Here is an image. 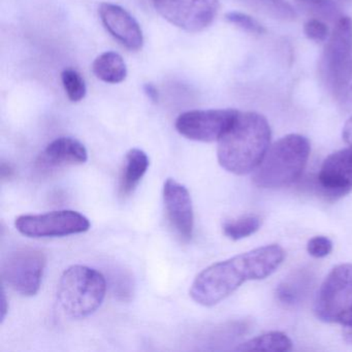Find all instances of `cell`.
I'll return each instance as SVG.
<instances>
[{
  "mask_svg": "<svg viewBox=\"0 0 352 352\" xmlns=\"http://www.w3.org/2000/svg\"><path fill=\"white\" fill-rule=\"evenodd\" d=\"M284 257L283 248L272 244L214 263L197 276L189 294L201 306H215L244 282L271 276L280 267Z\"/></svg>",
  "mask_w": 352,
  "mask_h": 352,
  "instance_id": "obj_1",
  "label": "cell"
},
{
  "mask_svg": "<svg viewBox=\"0 0 352 352\" xmlns=\"http://www.w3.org/2000/svg\"><path fill=\"white\" fill-rule=\"evenodd\" d=\"M271 127L263 115L239 112L236 120L218 143L220 166L234 175L254 172L267 154Z\"/></svg>",
  "mask_w": 352,
  "mask_h": 352,
  "instance_id": "obj_2",
  "label": "cell"
},
{
  "mask_svg": "<svg viewBox=\"0 0 352 352\" xmlns=\"http://www.w3.org/2000/svg\"><path fill=\"white\" fill-rule=\"evenodd\" d=\"M310 142L300 135H288L267 150L253 174V183L261 188L287 186L300 179L310 155Z\"/></svg>",
  "mask_w": 352,
  "mask_h": 352,
  "instance_id": "obj_3",
  "label": "cell"
},
{
  "mask_svg": "<svg viewBox=\"0 0 352 352\" xmlns=\"http://www.w3.org/2000/svg\"><path fill=\"white\" fill-rule=\"evenodd\" d=\"M107 287L106 278L100 272L86 265H72L61 276L57 298L67 316L85 318L100 308Z\"/></svg>",
  "mask_w": 352,
  "mask_h": 352,
  "instance_id": "obj_4",
  "label": "cell"
},
{
  "mask_svg": "<svg viewBox=\"0 0 352 352\" xmlns=\"http://www.w3.org/2000/svg\"><path fill=\"white\" fill-rule=\"evenodd\" d=\"M323 85L336 98L344 96L352 81V19L342 17L335 24L319 63Z\"/></svg>",
  "mask_w": 352,
  "mask_h": 352,
  "instance_id": "obj_5",
  "label": "cell"
},
{
  "mask_svg": "<svg viewBox=\"0 0 352 352\" xmlns=\"http://www.w3.org/2000/svg\"><path fill=\"white\" fill-rule=\"evenodd\" d=\"M352 310V263L331 270L319 288L315 316L323 322H339Z\"/></svg>",
  "mask_w": 352,
  "mask_h": 352,
  "instance_id": "obj_6",
  "label": "cell"
},
{
  "mask_svg": "<svg viewBox=\"0 0 352 352\" xmlns=\"http://www.w3.org/2000/svg\"><path fill=\"white\" fill-rule=\"evenodd\" d=\"M46 263V255L38 249H16L6 256L1 276L14 292L34 296L40 290Z\"/></svg>",
  "mask_w": 352,
  "mask_h": 352,
  "instance_id": "obj_7",
  "label": "cell"
},
{
  "mask_svg": "<svg viewBox=\"0 0 352 352\" xmlns=\"http://www.w3.org/2000/svg\"><path fill=\"white\" fill-rule=\"evenodd\" d=\"M18 232L30 238H53L83 234L90 221L83 214L73 210H60L36 215H22L16 219Z\"/></svg>",
  "mask_w": 352,
  "mask_h": 352,
  "instance_id": "obj_8",
  "label": "cell"
},
{
  "mask_svg": "<svg viewBox=\"0 0 352 352\" xmlns=\"http://www.w3.org/2000/svg\"><path fill=\"white\" fill-rule=\"evenodd\" d=\"M154 8L173 25L191 34L209 28L219 12V0H153Z\"/></svg>",
  "mask_w": 352,
  "mask_h": 352,
  "instance_id": "obj_9",
  "label": "cell"
},
{
  "mask_svg": "<svg viewBox=\"0 0 352 352\" xmlns=\"http://www.w3.org/2000/svg\"><path fill=\"white\" fill-rule=\"evenodd\" d=\"M234 110H195L183 113L177 118V131L191 141H219L238 116Z\"/></svg>",
  "mask_w": 352,
  "mask_h": 352,
  "instance_id": "obj_10",
  "label": "cell"
},
{
  "mask_svg": "<svg viewBox=\"0 0 352 352\" xmlns=\"http://www.w3.org/2000/svg\"><path fill=\"white\" fill-rule=\"evenodd\" d=\"M312 187L329 201L341 199L352 190V146L324 160Z\"/></svg>",
  "mask_w": 352,
  "mask_h": 352,
  "instance_id": "obj_11",
  "label": "cell"
},
{
  "mask_svg": "<svg viewBox=\"0 0 352 352\" xmlns=\"http://www.w3.org/2000/svg\"><path fill=\"white\" fill-rule=\"evenodd\" d=\"M164 201L170 228L182 242H189L193 236L195 215L188 189L174 179H168L164 186Z\"/></svg>",
  "mask_w": 352,
  "mask_h": 352,
  "instance_id": "obj_12",
  "label": "cell"
},
{
  "mask_svg": "<svg viewBox=\"0 0 352 352\" xmlns=\"http://www.w3.org/2000/svg\"><path fill=\"white\" fill-rule=\"evenodd\" d=\"M100 20L106 30L131 51L141 50L144 45L143 32L137 20L123 8L102 3L98 8Z\"/></svg>",
  "mask_w": 352,
  "mask_h": 352,
  "instance_id": "obj_13",
  "label": "cell"
},
{
  "mask_svg": "<svg viewBox=\"0 0 352 352\" xmlns=\"http://www.w3.org/2000/svg\"><path fill=\"white\" fill-rule=\"evenodd\" d=\"M87 160V149L81 142L73 138L63 137L47 146L38 158V164L41 168H55L83 164Z\"/></svg>",
  "mask_w": 352,
  "mask_h": 352,
  "instance_id": "obj_14",
  "label": "cell"
},
{
  "mask_svg": "<svg viewBox=\"0 0 352 352\" xmlns=\"http://www.w3.org/2000/svg\"><path fill=\"white\" fill-rule=\"evenodd\" d=\"M149 164V157L143 150L133 148L127 152L119 183L121 197L126 199L135 192L138 185L145 176Z\"/></svg>",
  "mask_w": 352,
  "mask_h": 352,
  "instance_id": "obj_15",
  "label": "cell"
},
{
  "mask_svg": "<svg viewBox=\"0 0 352 352\" xmlns=\"http://www.w3.org/2000/svg\"><path fill=\"white\" fill-rule=\"evenodd\" d=\"M92 71L98 79L108 84L121 83L127 76L124 59L118 53L111 51L102 53L94 60Z\"/></svg>",
  "mask_w": 352,
  "mask_h": 352,
  "instance_id": "obj_16",
  "label": "cell"
},
{
  "mask_svg": "<svg viewBox=\"0 0 352 352\" xmlns=\"http://www.w3.org/2000/svg\"><path fill=\"white\" fill-rule=\"evenodd\" d=\"M292 342L281 331H271L248 340L236 348V351H289Z\"/></svg>",
  "mask_w": 352,
  "mask_h": 352,
  "instance_id": "obj_17",
  "label": "cell"
},
{
  "mask_svg": "<svg viewBox=\"0 0 352 352\" xmlns=\"http://www.w3.org/2000/svg\"><path fill=\"white\" fill-rule=\"evenodd\" d=\"M257 13L281 21H294L296 12L286 0H236Z\"/></svg>",
  "mask_w": 352,
  "mask_h": 352,
  "instance_id": "obj_18",
  "label": "cell"
},
{
  "mask_svg": "<svg viewBox=\"0 0 352 352\" xmlns=\"http://www.w3.org/2000/svg\"><path fill=\"white\" fill-rule=\"evenodd\" d=\"M296 7L314 19L327 23H337L343 16L333 0H294Z\"/></svg>",
  "mask_w": 352,
  "mask_h": 352,
  "instance_id": "obj_19",
  "label": "cell"
},
{
  "mask_svg": "<svg viewBox=\"0 0 352 352\" xmlns=\"http://www.w3.org/2000/svg\"><path fill=\"white\" fill-rule=\"evenodd\" d=\"M261 226V220L258 216L246 215L238 219L226 221L223 224V232L228 238L238 241L254 234Z\"/></svg>",
  "mask_w": 352,
  "mask_h": 352,
  "instance_id": "obj_20",
  "label": "cell"
},
{
  "mask_svg": "<svg viewBox=\"0 0 352 352\" xmlns=\"http://www.w3.org/2000/svg\"><path fill=\"white\" fill-rule=\"evenodd\" d=\"M308 287V281L305 278L300 275L294 276L280 284L277 289L278 300L282 304L294 306L302 300Z\"/></svg>",
  "mask_w": 352,
  "mask_h": 352,
  "instance_id": "obj_21",
  "label": "cell"
},
{
  "mask_svg": "<svg viewBox=\"0 0 352 352\" xmlns=\"http://www.w3.org/2000/svg\"><path fill=\"white\" fill-rule=\"evenodd\" d=\"M63 87L67 98L73 102H79L84 100L87 94L85 81L75 69H65L61 74Z\"/></svg>",
  "mask_w": 352,
  "mask_h": 352,
  "instance_id": "obj_22",
  "label": "cell"
},
{
  "mask_svg": "<svg viewBox=\"0 0 352 352\" xmlns=\"http://www.w3.org/2000/svg\"><path fill=\"white\" fill-rule=\"evenodd\" d=\"M226 19L230 23L234 24V25L238 26L244 32H249V34H263L265 32V28L258 21L253 19L250 16L246 15V14L232 12V13L226 14Z\"/></svg>",
  "mask_w": 352,
  "mask_h": 352,
  "instance_id": "obj_23",
  "label": "cell"
},
{
  "mask_svg": "<svg viewBox=\"0 0 352 352\" xmlns=\"http://www.w3.org/2000/svg\"><path fill=\"white\" fill-rule=\"evenodd\" d=\"M304 32L309 40L314 42H324L329 38V28L325 22L318 19H311L305 24Z\"/></svg>",
  "mask_w": 352,
  "mask_h": 352,
  "instance_id": "obj_24",
  "label": "cell"
},
{
  "mask_svg": "<svg viewBox=\"0 0 352 352\" xmlns=\"http://www.w3.org/2000/svg\"><path fill=\"white\" fill-rule=\"evenodd\" d=\"M309 254L316 258L327 256L333 250V243L327 236H317L311 239L307 245Z\"/></svg>",
  "mask_w": 352,
  "mask_h": 352,
  "instance_id": "obj_25",
  "label": "cell"
},
{
  "mask_svg": "<svg viewBox=\"0 0 352 352\" xmlns=\"http://www.w3.org/2000/svg\"><path fill=\"white\" fill-rule=\"evenodd\" d=\"M113 289L115 294L121 300H129L133 294V283H131V276H127L123 272L113 275Z\"/></svg>",
  "mask_w": 352,
  "mask_h": 352,
  "instance_id": "obj_26",
  "label": "cell"
},
{
  "mask_svg": "<svg viewBox=\"0 0 352 352\" xmlns=\"http://www.w3.org/2000/svg\"><path fill=\"white\" fill-rule=\"evenodd\" d=\"M343 327V336L346 342L352 344V310L340 321Z\"/></svg>",
  "mask_w": 352,
  "mask_h": 352,
  "instance_id": "obj_27",
  "label": "cell"
},
{
  "mask_svg": "<svg viewBox=\"0 0 352 352\" xmlns=\"http://www.w3.org/2000/svg\"><path fill=\"white\" fill-rule=\"evenodd\" d=\"M143 88L144 92H145L146 96H148L149 100H151L153 102H158L160 94H158V90L156 89L155 86L152 85V84H145Z\"/></svg>",
  "mask_w": 352,
  "mask_h": 352,
  "instance_id": "obj_28",
  "label": "cell"
},
{
  "mask_svg": "<svg viewBox=\"0 0 352 352\" xmlns=\"http://www.w3.org/2000/svg\"><path fill=\"white\" fill-rule=\"evenodd\" d=\"M0 174H1L3 181L9 180V179L13 178L15 170H14L13 166L11 164L3 162L1 164V168H0Z\"/></svg>",
  "mask_w": 352,
  "mask_h": 352,
  "instance_id": "obj_29",
  "label": "cell"
},
{
  "mask_svg": "<svg viewBox=\"0 0 352 352\" xmlns=\"http://www.w3.org/2000/svg\"><path fill=\"white\" fill-rule=\"evenodd\" d=\"M343 139L346 143L352 146V117L345 123L343 129Z\"/></svg>",
  "mask_w": 352,
  "mask_h": 352,
  "instance_id": "obj_30",
  "label": "cell"
},
{
  "mask_svg": "<svg viewBox=\"0 0 352 352\" xmlns=\"http://www.w3.org/2000/svg\"><path fill=\"white\" fill-rule=\"evenodd\" d=\"M3 296H1V322L5 320L6 316H7L8 310L9 307L8 306L7 298H6L5 289L3 288Z\"/></svg>",
  "mask_w": 352,
  "mask_h": 352,
  "instance_id": "obj_31",
  "label": "cell"
},
{
  "mask_svg": "<svg viewBox=\"0 0 352 352\" xmlns=\"http://www.w3.org/2000/svg\"><path fill=\"white\" fill-rule=\"evenodd\" d=\"M344 106L352 110V86L348 88L347 91L344 94Z\"/></svg>",
  "mask_w": 352,
  "mask_h": 352,
  "instance_id": "obj_32",
  "label": "cell"
},
{
  "mask_svg": "<svg viewBox=\"0 0 352 352\" xmlns=\"http://www.w3.org/2000/svg\"><path fill=\"white\" fill-rule=\"evenodd\" d=\"M344 1H347V3H352V0H344Z\"/></svg>",
  "mask_w": 352,
  "mask_h": 352,
  "instance_id": "obj_33",
  "label": "cell"
}]
</instances>
